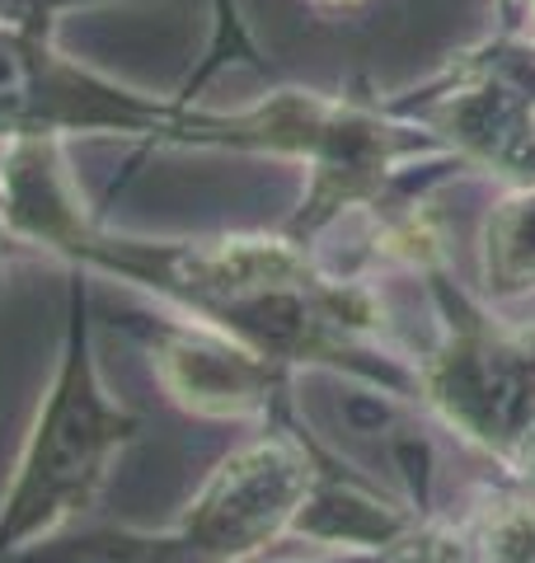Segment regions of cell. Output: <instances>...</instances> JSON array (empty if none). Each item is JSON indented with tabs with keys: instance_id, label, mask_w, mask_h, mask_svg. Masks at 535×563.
Masks as SVG:
<instances>
[{
	"instance_id": "cell-9",
	"label": "cell",
	"mask_w": 535,
	"mask_h": 563,
	"mask_svg": "<svg viewBox=\"0 0 535 563\" xmlns=\"http://www.w3.org/2000/svg\"><path fill=\"white\" fill-rule=\"evenodd\" d=\"M348 563H367V559H348Z\"/></svg>"
},
{
	"instance_id": "cell-4",
	"label": "cell",
	"mask_w": 535,
	"mask_h": 563,
	"mask_svg": "<svg viewBox=\"0 0 535 563\" xmlns=\"http://www.w3.org/2000/svg\"><path fill=\"white\" fill-rule=\"evenodd\" d=\"M0 563H178V550L170 531H137V526L80 531L70 526L62 536L0 554Z\"/></svg>"
},
{
	"instance_id": "cell-2",
	"label": "cell",
	"mask_w": 535,
	"mask_h": 563,
	"mask_svg": "<svg viewBox=\"0 0 535 563\" xmlns=\"http://www.w3.org/2000/svg\"><path fill=\"white\" fill-rule=\"evenodd\" d=\"M310 479L315 451L296 422L277 413L263 437L211 470L184 517L170 526L178 563H249L263 544L296 526Z\"/></svg>"
},
{
	"instance_id": "cell-7",
	"label": "cell",
	"mask_w": 535,
	"mask_h": 563,
	"mask_svg": "<svg viewBox=\"0 0 535 563\" xmlns=\"http://www.w3.org/2000/svg\"><path fill=\"white\" fill-rule=\"evenodd\" d=\"M526 5H531V0H503V10H507V14H522Z\"/></svg>"
},
{
	"instance_id": "cell-1",
	"label": "cell",
	"mask_w": 535,
	"mask_h": 563,
	"mask_svg": "<svg viewBox=\"0 0 535 563\" xmlns=\"http://www.w3.org/2000/svg\"><path fill=\"white\" fill-rule=\"evenodd\" d=\"M141 437V418L109 395L95 357L89 273L70 268L66 329L57 366L29 418L10 484L0 493V554L80 526L99 507L122 451Z\"/></svg>"
},
{
	"instance_id": "cell-8",
	"label": "cell",
	"mask_w": 535,
	"mask_h": 563,
	"mask_svg": "<svg viewBox=\"0 0 535 563\" xmlns=\"http://www.w3.org/2000/svg\"><path fill=\"white\" fill-rule=\"evenodd\" d=\"M522 20H526V33H535V0H531V5L522 10Z\"/></svg>"
},
{
	"instance_id": "cell-3",
	"label": "cell",
	"mask_w": 535,
	"mask_h": 563,
	"mask_svg": "<svg viewBox=\"0 0 535 563\" xmlns=\"http://www.w3.org/2000/svg\"><path fill=\"white\" fill-rule=\"evenodd\" d=\"M132 333L146 347L160 390L193 418H226V422L268 418L273 422L287 409V366L236 339H226L217 329L165 314V320L132 324Z\"/></svg>"
},
{
	"instance_id": "cell-6",
	"label": "cell",
	"mask_w": 535,
	"mask_h": 563,
	"mask_svg": "<svg viewBox=\"0 0 535 563\" xmlns=\"http://www.w3.org/2000/svg\"><path fill=\"white\" fill-rule=\"evenodd\" d=\"M319 5H329V10H352V5H362V0H319Z\"/></svg>"
},
{
	"instance_id": "cell-5",
	"label": "cell",
	"mask_w": 535,
	"mask_h": 563,
	"mask_svg": "<svg viewBox=\"0 0 535 563\" xmlns=\"http://www.w3.org/2000/svg\"><path fill=\"white\" fill-rule=\"evenodd\" d=\"M14 250H20V244H14V240H10V231L0 225V277H6V263H10V254H14Z\"/></svg>"
}]
</instances>
